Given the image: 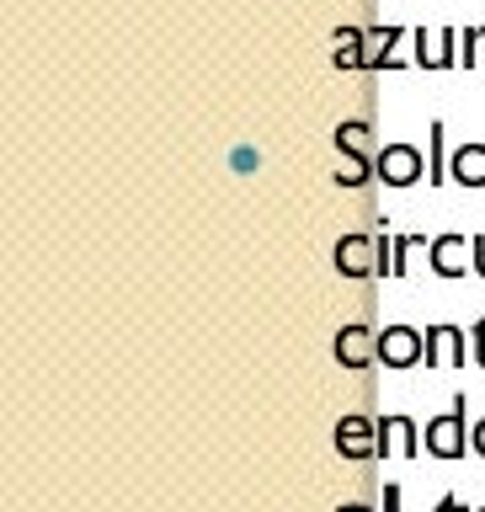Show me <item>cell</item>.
Here are the masks:
<instances>
[{"label":"cell","instance_id":"1","mask_svg":"<svg viewBox=\"0 0 485 512\" xmlns=\"http://www.w3.org/2000/svg\"><path fill=\"white\" fill-rule=\"evenodd\" d=\"M475 427L464 422V390L454 395V406L438 411V416H427V427H422V443H427V454L432 459H464V448H475Z\"/></svg>","mask_w":485,"mask_h":512},{"label":"cell","instance_id":"2","mask_svg":"<svg viewBox=\"0 0 485 512\" xmlns=\"http://www.w3.org/2000/svg\"><path fill=\"white\" fill-rule=\"evenodd\" d=\"M427 358V331L416 326H384L379 331V363L384 368H416Z\"/></svg>","mask_w":485,"mask_h":512},{"label":"cell","instance_id":"3","mask_svg":"<svg viewBox=\"0 0 485 512\" xmlns=\"http://www.w3.org/2000/svg\"><path fill=\"white\" fill-rule=\"evenodd\" d=\"M336 454L352 459V464H368V459H379V422H368V416H342L336 422Z\"/></svg>","mask_w":485,"mask_h":512},{"label":"cell","instance_id":"4","mask_svg":"<svg viewBox=\"0 0 485 512\" xmlns=\"http://www.w3.org/2000/svg\"><path fill=\"white\" fill-rule=\"evenodd\" d=\"M374 171L390 187H411V182H422V150L416 144H384L374 155Z\"/></svg>","mask_w":485,"mask_h":512},{"label":"cell","instance_id":"5","mask_svg":"<svg viewBox=\"0 0 485 512\" xmlns=\"http://www.w3.org/2000/svg\"><path fill=\"white\" fill-rule=\"evenodd\" d=\"M422 448V427L411 416H379V459H416Z\"/></svg>","mask_w":485,"mask_h":512},{"label":"cell","instance_id":"6","mask_svg":"<svg viewBox=\"0 0 485 512\" xmlns=\"http://www.w3.org/2000/svg\"><path fill=\"white\" fill-rule=\"evenodd\" d=\"M336 363H342V368L379 363V331L374 326H342V331H336Z\"/></svg>","mask_w":485,"mask_h":512},{"label":"cell","instance_id":"7","mask_svg":"<svg viewBox=\"0 0 485 512\" xmlns=\"http://www.w3.org/2000/svg\"><path fill=\"white\" fill-rule=\"evenodd\" d=\"M427 256H432V272H438V278H459L464 267H475V262H464V256H475V240L438 235V240H427Z\"/></svg>","mask_w":485,"mask_h":512},{"label":"cell","instance_id":"8","mask_svg":"<svg viewBox=\"0 0 485 512\" xmlns=\"http://www.w3.org/2000/svg\"><path fill=\"white\" fill-rule=\"evenodd\" d=\"M422 368H464V331L459 326H427Z\"/></svg>","mask_w":485,"mask_h":512},{"label":"cell","instance_id":"9","mask_svg":"<svg viewBox=\"0 0 485 512\" xmlns=\"http://www.w3.org/2000/svg\"><path fill=\"white\" fill-rule=\"evenodd\" d=\"M336 272H342V278H374V235H342L336 240Z\"/></svg>","mask_w":485,"mask_h":512},{"label":"cell","instance_id":"10","mask_svg":"<svg viewBox=\"0 0 485 512\" xmlns=\"http://www.w3.org/2000/svg\"><path fill=\"white\" fill-rule=\"evenodd\" d=\"M363 134H368L363 123H342V128H336V150H347V155H352V176H347V187H363L368 176H374V155L363 150Z\"/></svg>","mask_w":485,"mask_h":512},{"label":"cell","instance_id":"11","mask_svg":"<svg viewBox=\"0 0 485 512\" xmlns=\"http://www.w3.org/2000/svg\"><path fill=\"white\" fill-rule=\"evenodd\" d=\"M400 38H406V27H368L363 32V70H395L400 59L390 54V48Z\"/></svg>","mask_w":485,"mask_h":512},{"label":"cell","instance_id":"12","mask_svg":"<svg viewBox=\"0 0 485 512\" xmlns=\"http://www.w3.org/2000/svg\"><path fill=\"white\" fill-rule=\"evenodd\" d=\"M448 182L485 187V144H459L454 160H448Z\"/></svg>","mask_w":485,"mask_h":512},{"label":"cell","instance_id":"13","mask_svg":"<svg viewBox=\"0 0 485 512\" xmlns=\"http://www.w3.org/2000/svg\"><path fill=\"white\" fill-rule=\"evenodd\" d=\"M363 32L368 27H342L336 32V70H363Z\"/></svg>","mask_w":485,"mask_h":512},{"label":"cell","instance_id":"14","mask_svg":"<svg viewBox=\"0 0 485 512\" xmlns=\"http://www.w3.org/2000/svg\"><path fill=\"white\" fill-rule=\"evenodd\" d=\"M427 144H432V160H427V182H448V144H443V123L427 128Z\"/></svg>","mask_w":485,"mask_h":512},{"label":"cell","instance_id":"15","mask_svg":"<svg viewBox=\"0 0 485 512\" xmlns=\"http://www.w3.org/2000/svg\"><path fill=\"white\" fill-rule=\"evenodd\" d=\"M485 38V27H464L459 32V43H464V70H470V64H475V43Z\"/></svg>","mask_w":485,"mask_h":512},{"label":"cell","instance_id":"16","mask_svg":"<svg viewBox=\"0 0 485 512\" xmlns=\"http://www.w3.org/2000/svg\"><path fill=\"white\" fill-rule=\"evenodd\" d=\"M470 342H475V363L485 368V320H475V326H470Z\"/></svg>","mask_w":485,"mask_h":512},{"label":"cell","instance_id":"17","mask_svg":"<svg viewBox=\"0 0 485 512\" xmlns=\"http://www.w3.org/2000/svg\"><path fill=\"white\" fill-rule=\"evenodd\" d=\"M384 512H400V486H384Z\"/></svg>","mask_w":485,"mask_h":512},{"label":"cell","instance_id":"18","mask_svg":"<svg viewBox=\"0 0 485 512\" xmlns=\"http://www.w3.org/2000/svg\"><path fill=\"white\" fill-rule=\"evenodd\" d=\"M432 512H470V507H464V502H459V496H443V502H438V507H432Z\"/></svg>","mask_w":485,"mask_h":512},{"label":"cell","instance_id":"19","mask_svg":"<svg viewBox=\"0 0 485 512\" xmlns=\"http://www.w3.org/2000/svg\"><path fill=\"white\" fill-rule=\"evenodd\" d=\"M475 272L485 278V235H475Z\"/></svg>","mask_w":485,"mask_h":512},{"label":"cell","instance_id":"20","mask_svg":"<svg viewBox=\"0 0 485 512\" xmlns=\"http://www.w3.org/2000/svg\"><path fill=\"white\" fill-rule=\"evenodd\" d=\"M470 443H475V454L485 459V416H480V422H475V438H470Z\"/></svg>","mask_w":485,"mask_h":512},{"label":"cell","instance_id":"21","mask_svg":"<svg viewBox=\"0 0 485 512\" xmlns=\"http://www.w3.org/2000/svg\"><path fill=\"white\" fill-rule=\"evenodd\" d=\"M336 512H368L363 502H347V507H336Z\"/></svg>","mask_w":485,"mask_h":512},{"label":"cell","instance_id":"22","mask_svg":"<svg viewBox=\"0 0 485 512\" xmlns=\"http://www.w3.org/2000/svg\"><path fill=\"white\" fill-rule=\"evenodd\" d=\"M475 512H485V507H475Z\"/></svg>","mask_w":485,"mask_h":512}]
</instances>
